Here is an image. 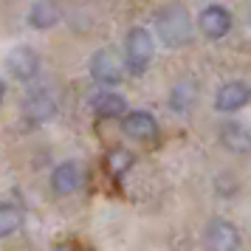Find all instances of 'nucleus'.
<instances>
[{"instance_id": "1", "label": "nucleus", "mask_w": 251, "mask_h": 251, "mask_svg": "<svg viewBox=\"0 0 251 251\" xmlns=\"http://www.w3.org/2000/svg\"><path fill=\"white\" fill-rule=\"evenodd\" d=\"M155 31L167 48H183L192 40V17L181 3H170L155 14Z\"/></svg>"}, {"instance_id": "2", "label": "nucleus", "mask_w": 251, "mask_h": 251, "mask_svg": "<svg viewBox=\"0 0 251 251\" xmlns=\"http://www.w3.org/2000/svg\"><path fill=\"white\" fill-rule=\"evenodd\" d=\"M152 54H155V40L150 31L144 28H130L125 40V65L130 74H144L152 62Z\"/></svg>"}, {"instance_id": "3", "label": "nucleus", "mask_w": 251, "mask_h": 251, "mask_svg": "<svg viewBox=\"0 0 251 251\" xmlns=\"http://www.w3.org/2000/svg\"><path fill=\"white\" fill-rule=\"evenodd\" d=\"M203 246L206 251H237L240 249V231L228 220H212L203 231Z\"/></svg>"}, {"instance_id": "4", "label": "nucleus", "mask_w": 251, "mask_h": 251, "mask_svg": "<svg viewBox=\"0 0 251 251\" xmlns=\"http://www.w3.org/2000/svg\"><path fill=\"white\" fill-rule=\"evenodd\" d=\"M6 68L17 82H31L40 74V54L28 46H17L6 57Z\"/></svg>"}, {"instance_id": "5", "label": "nucleus", "mask_w": 251, "mask_h": 251, "mask_svg": "<svg viewBox=\"0 0 251 251\" xmlns=\"http://www.w3.org/2000/svg\"><path fill=\"white\" fill-rule=\"evenodd\" d=\"M122 74H125V68H122L119 57H116L110 48H102V51H96L91 57V76L99 85H119L122 82Z\"/></svg>"}, {"instance_id": "6", "label": "nucleus", "mask_w": 251, "mask_h": 251, "mask_svg": "<svg viewBox=\"0 0 251 251\" xmlns=\"http://www.w3.org/2000/svg\"><path fill=\"white\" fill-rule=\"evenodd\" d=\"M122 130H125V136L136 138V141H155L158 138V122L147 110H130V113H125Z\"/></svg>"}, {"instance_id": "7", "label": "nucleus", "mask_w": 251, "mask_h": 251, "mask_svg": "<svg viewBox=\"0 0 251 251\" xmlns=\"http://www.w3.org/2000/svg\"><path fill=\"white\" fill-rule=\"evenodd\" d=\"M231 14H228V9H223V6H206L203 12H201V17H198V28L203 31V37H209V40H220V37H226L228 31H231Z\"/></svg>"}, {"instance_id": "8", "label": "nucleus", "mask_w": 251, "mask_h": 251, "mask_svg": "<svg viewBox=\"0 0 251 251\" xmlns=\"http://www.w3.org/2000/svg\"><path fill=\"white\" fill-rule=\"evenodd\" d=\"M82 183H85V170H82L79 161H62L57 170H54V175H51V186L59 195L79 192Z\"/></svg>"}, {"instance_id": "9", "label": "nucleus", "mask_w": 251, "mask_h": 251, "mask_svg": "<svg viewBox=\"0 0 251 251\" xmlns=\"http://www.w3.org/2000/svg\"><path fill=\"white\" fill-rule=\"evenodd\" d=\"M251 102V88L246 82H226L215 96V107L220 113H237Z\"/></svg>"}, {"instance_id": "10", "label": "nucleus", "mask_w": 251, "mask_h": 251, "mask_svg": "<svg viewBox=\"0 0 251 251\" xmlns=\"http://www.w3.org/2000/svg\"><path fill=\"white\" fill-rule=\"evenodd\" d=\"M23 113L28 122H34V125H43V122H48V119H54V113H57V99L51 96L48 91H34L25 96V104H23Z\"/></svg>"}, {"instance_id": "11", "label": "nucleus", "mask_w": 251, "mask_h": 251, "mask_svg": "<svg viewBox=\"0 0 251 251\" xmlns=\"http://www.w3.org/2000/svg\"><path fill=\"white\" fill-rule=\"evenodd\" d=\"M220 144H226V150L246 155L251 152V130L240 122H223L220 125Z\"/></svg>"}, {"instance_id": "12", "label": "nucleus", "mask_w": 251, "mask_h": 251, "mask_svg": "<svg viewBox=\"0 0 251 251\" xmlns=\"http://www.w3.org/2000/svg\"><path fill=\"white\" fill-rule=\"evenodd\" d=\"M59 17H62V12H59L57 0H37L31 6V12H28V23L37 31H48L59 23Z\"/></svg>"}, {"instance_id": "13", "label": "nucleus", "mask_w": 251, "mask_h": 251, "mask_svg": "<svg viewBox=\"0 0 251 251\" xmlns=\"http://www.w3.org/2000/svg\"><path fill=\"white\" fill-rule=\"evenodd\" d=\"M125 99L119 96V93H99L96 99H93V113L99 116V119H119V116L125 113Z\"/></svg>"}, {"instance_id": "14", "label": "nucleus", "mask_w": 251, "mask_h": 251, "mask_svg": "<svg viewBox=\"0 0 251 251\" xmlns=\"http://www.w3.org/2000/svg\"><path fill=\"white\" fill-rule=\"evenodd\" d=\"M195 96H198V85H195V82H189V79L178 82V85L172 88V99H170L172 110H178V113L189 110L195 104Z\"/></svg>"}, {"instance_id": "15", "label": "nucleus", "mask_w": 251, "mask_h": 251, "mask_svg": "<svg viewBox=\"0 0 251 251\" xmlns=\"http://www.w3.org/2000/svg\"><path fill=\"white\" fill-rule=\"evenodd\" d=\"M23 226V212L14 203H0V237H12Z\"/></svg>"}, {"instance_id": "16", "label": "nucleus", "mask_w": 251, "mask_h": 251, "mask_svg": "<svg viewBox=\"0 0 251 251\" xmlns=\"http://www.w3.org/2000/svg\"><path fill=\"white\" fill-rule=\"evenodd\" d=\"M104 167H107V172L110 175H125L130 167H133V152L130 150H122V147H116V150H110L107 152V158H104Z\"/></svg>"}, {"instance_id": "17", "label": "nucleus", "mask_w": 251, "mask_h": 251, "mask_svg": "<svg viewBox=\"0 0 251 251\" xmlns=\"http://www.w3.org/2000/svg\"><path fill=\"white\" fill-rule=\"evenodd\" d=\"M3 96H6V85H3V79H0V102H3Z\"/></svg>"}]
</instances>
